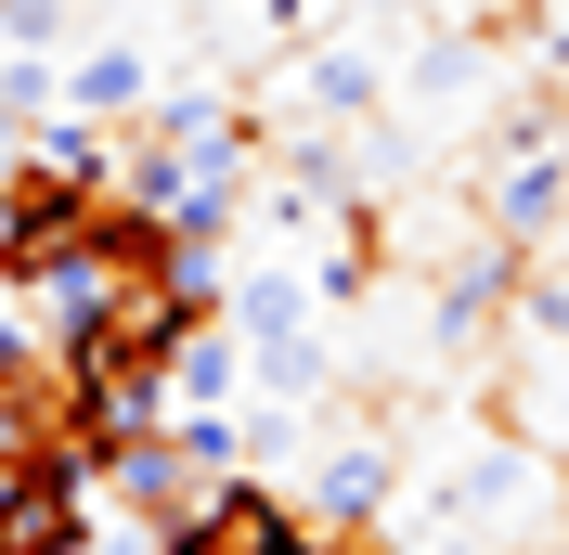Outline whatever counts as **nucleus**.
<instances>
[{
    "instance_id": "f257e3e1",
    "label": "nucleus",
    "mask_w": 569,
    "mask_h": 555,
    "mask_svg": "<svg viewBox=\"0 0 569 555\" xmlns=\"http://www.w3.org/2000/svg\"><path fill=\"white\" fill-rule=\"evenodd\" d=\"M466 194H479V220H492L505 245H543V233H557V208H569V130H557L543 104L492 117V130H479V169H466Z\"/></svg>"
},
{
    "instance_id": "f03ea898",
    "label": "nucleus",
    "mask_w": 569,
    "mask_h": 555,
    "mask_svg": "<svg viewBox=\"0 0 569 555\" xmlns=\"http://www.w3.org/2000/svg\"><path fill=\"white\" fill-rule=\"evenodd\" d=\"M479 387H492L479 414H492L518 452L569 465V323H557V311L518 297V323H505V349H492V375H479Z\"/></svg>"
},
{
    "instance_id": "7ed1b4c3",
    "label": "nucleus",
    "mask_w": 569,
    "mask_h": 555,
    "mask_svg": "<svg viewBox=\"0 0 569 555\" xmlns=\"http://www.w3.org/2000/svg\"><path fill=\"white\" fill-rule=\"evenodd\" d=\"M220 311H233V336H247V387L259 401H284V414L323 401V323H311V284L298 272H247Z\"/></svg>"
},
{
    "instance_id": "20e7f679",
    "label": "nucleus",
    "mask_w": 569,
    "mask_h": 555,
    "mask_svg": "<svg viewBox=\"0 0 569 555\" xmlns=\"http://www.w3.org/2000/svg\"><path fill=\"white\" fill-rule=\"evenodd\" d=\"M156 555H311V504H284L272 478H220L156 529Z\"/></svg>"
},
{
    "instance_id": "39448f33",
    "label": "nucleus",
    "mask_w": 569,
    "mask_h": 555,
    "mask_svg": "<svg viewBox=\"0 0 569 555\" xmlns=\"http://www.w3.org/2000/svg\"><path fill=\"white\" fill-rule=\"evenodd\" d=\"M0 555H104L91 517V465H0Z\"/></svg>"
},
{
    "instance_id": "423d86ee",
    "label": "nucleus",
    "mask_w": 569,
    "mask_h": 555,
    "mask_svg": "<svg viewBox=\"0 0 569 555\" xmlns=\"http://www.w3.org/2000/svg\"><path fill=\"white\" fill-rule=\"evenodd\" d=\"M389 504H401L389 426H337V440H323V465H311V529H389Z\"/></svg>"
},
{
    "instance_id": "0eeeda50",
    "label": "nucleus",
    "mask_w": 569,
    "mask_h": 555,
    "mask_svg": "<svg viewBox=\"0 0 569 555\" xmlns=\"http://www.w3.org/2000/svg\"><path fill=\"white\" fill-rule=\"evenodd\" d=\"M247 387V336H233V311H208L194 336L169 349V375H156V414H220Z\"/></svg>"
},
{
    "instance_id": "6e6552de",
    "label": "nucleus",
    "mask_w": 569,
    "mask_h": 555,
    "mask_svg": "<svg viewBox=\"0 0 569 555\" xmlns=\"http://www.w3.org/2000/svg\"><path fill=\"white\" fill-rule=\"evenodd\" d=\"M156 104V52L142 39H91L66 65V117H104V130H130V117Z\"/></svg>"
},
{
    "instance_id": "1a4fd4ad",
    "label": "nucleus",
    "mask_w": 569,
    "mask_h": 555,
    "mask_svg": "<svg viewBox=\"0 0 569 555\" xmlns=\"http://www.w3.org/2000/svg\"><path fill=\"white\" fill-rule=\"evenodd\" d=\"M298 104L337 130V117H376V104H389V78H376V52H362V39H311V65H298Z\"/></svg>"
},
{
    "instance_id": "9d476101",
    "label": "nucleus",
    "mask_w": 569,
    "mask_h": 555,
    "mask_svg": "<svg viewBox=\"0 0 569 555\" xmlns=\"http://www.w3.org/2000/svg\"><path fill=\"white\" fill-rule=\"evenodd\" d=\"M311 555H401L389 529H311Z\"/></svg>"
}]
</instances>
